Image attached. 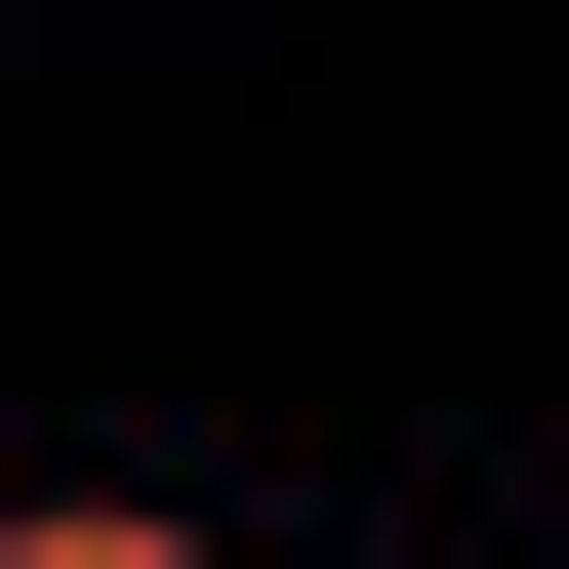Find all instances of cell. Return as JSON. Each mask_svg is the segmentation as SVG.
I'll list each match as a JSON object with an SVG mask.
<instances>
[{"instance_id": "6da1fadb", "label": "cell", "mask_w": 569, "mask_h": 569, "mask_svg": "<svg viewBox=\"0 0 569 569\" xmlns=\"http://www.w3.org/2000/svg\"><path fill=\"white\" fill-rule=\"evenodd\" d=\"M0 569H203V529H163V488H0Z\"/></svg>"}]
</instances>
